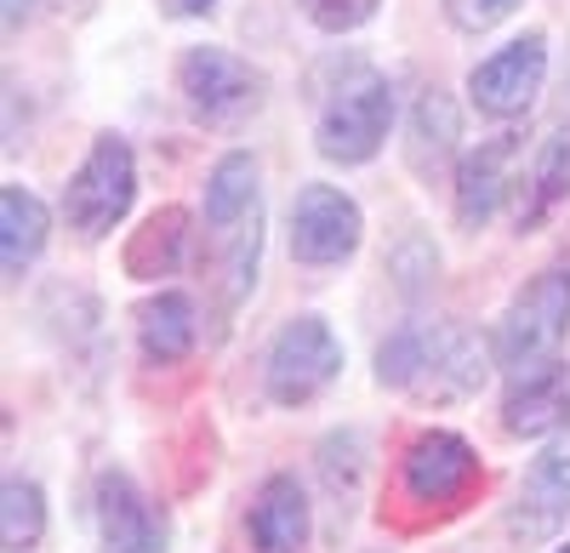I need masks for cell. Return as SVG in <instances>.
<instances>
[{"label": "cell", "mask_w": 570, "mask_h": 553, "mask_svg": "<svg viewBox=\"0 0 570 553\" xmlns=\"http://www.w3.org/2000/svg\"><path fill=\"white\" fill-rule=\"evenodd\" d=\"M491 365L497 348L485 337H473L456 319H422V326H400L376 348V383L422 405H456L485 388Z\"/></svg>", "instance_id": "1"}, {"label": "cell", "mask_w": 570, "mask_h": 553, "mask_svg": "<svg viewBox=\"0 0 570 553\" xmlns=\"http://www.w3.org/2000/svg\"><path fill=\"white\" fill-rule=\"evenodd\" d=\"M564 337H570V268H542L537 280L508 303L491 348H497V365L519 383L531 372H548L564 348Z\"/></svg>", "instance_id": "2"}, {"label": "cell", "mask_w": 570, "mask_h": 553, "mask_svg": "<svg viewBox=\"0 0 570 553\" xmlns=\"http://www.w3.org/2000/svg\"><path fill=\"white\" fill-rule=\"evenodd\" d=\"M389 126H394V91L383 75L354 69L337 91L325 98L320 120H314V144L325 160L337 166H365L376 149L389 144Z\"/></svg>", "instance_id": "3"}, {"label": "cell", "mask_w": 570, "mask_h": 553, "mask_svg": "<svg viewBox=\"0 0 570 553\" xmlns=\"http://www.w3.org/2000/svg\"><path fill=\"white\" fill-rule=\"evenodd\" d=\"M137 200V160L126 149V137L104 131L91 155L80 160V171L69 177V195H63V217L69 228H80L86 240H104L115 235V223L131 211Z\"/></svg>", "instance_id": "4"}, {"label": "cell", "mask_w": 570, "mask_h": 553, "mask_svg": "<svg viewBox=\"0 0 570 553\" xmlns=\"http://www.w3.org/2000/svg\"><path fill=\"white\" fill-rule=\"evenodd\" d=\"M337 377H343V343L325 319L297 314L292 326H279V337L268 343V365H263L274 405H308Z\"/></svg>", "instance_id": "5"}, {"label": "cell", "mask_w": 570, "mask_h": 553, "mask_svg": "<svg viewBox=\"0 0 570 553\" xmlns=\"http://www.w3.org/2000/svg\"><path fill=\"white\" fill-rule=\"evenodd\" d=\"M177 91L200 120L228 126V120H246L263 103V75L246 58L223 52V46H195V52H183V63H177Z\"/></svg>", "instance_id": "6"}, {"label": "cell", "mask_w": 570, "mask_h": 553, "mask_svg": "<svg viewBox=\"0 0 570 553\" xmlns=\"http://www.w3.org/2000/svg\"><path fill=\"white\" fill-rule=\"evenodd\" d=\"M548 80V34H519L508 40L502 52H491L485 63H473L468 91H473V109L491 115V120H519L537 91Z\"/></svg>", "instance_id": "7"}, {"label": "cell", "mask_w": 570, "mask_h": 553, "mask_svg": "<svg viewBox=\"0 0 570 553\" xmlns=\"http://www.w3.org/2000/svg\"><path fill=\"white\" fill-rule=\"evenodd\" d=\"M360 206L331 189V182H308L292 200V257L308 268H337L360 251Z\"/></svg>", "instance_id": "8"}, {"label": "cell", "mask_w": 570, "mask_h": 553, "mask_svg": "<svg viewBox=\"0 0 570 553\" xmlns=\"http://www.w3.org/2000/svg\"><path fill=\"white\" fill-rule=\"evenodd\" d=\"M480 480V456L451 428H428L405 445V496L422 508H451Z\"/></svg>", "instance_id": "9"}, {"label": "cell", "mask_w": 570, "mask_h": 553, "mask_svg": "<svg viewBox=\"0 0 570 553\" xmlns=\"http://www.w3.org/2000/svg\"><path fill=\"white\" fill-rule=\"evenodd\" d=\"M570 520V428L537 456L519 480V496L508 508V531L519 542H548Z\"/></svg>", "instance_id": "10"}, {"label": "cell", "mask_w": 570, "mask_h": 553, "mask_svg": "<svg viewBox=\"0 0 570 553\" xmlns=\"http://www.w3.org/2000/svg\"><path fill=\"white\" fill-rule=\"evenodd\" d=\"M98 547L104 553H166V520L137 491V480L120 468L98 480Z\"/></svg>", "instance_id": "11"}, {"label": "cell", "mask_w": 570, "mask_h": 553, "mask_svg": "<svg viewBox=\"0 0 570 553\" xmlns=\"http://www.w3.org/2000/svg\"><path fill=\"white\" fill-rule=\"evenodd\" d=\"M502 428L513 440H542V434L570 428V365L564 359H553L548 372H531V377H519L508 388Z\"/></svg>", "instance_id": "12"}, {"label": "cell", "mask_w": 570, "mask_h": 553, "mask_svg": "<svg viewBox=\"0 0 570 553\" xmlns=\"http://www.w3.org/2000/svg\"><path fill=\"white\" fill-rule=\"evenodd\" d=\"M513 155H519L513 137H491V144H480L473 155H462V166H456V223L462 228H485L497 217L508 182H513L508 177Z\"/></svg>", "instance_id": "13"}, {"label": "cell", "mask_w": 570, "mask_h": 553, "mask_svg": "<svg viewBox=\"0 0 570 553\" xmlns=\"http://www.w3.org/2000/svg\"><path fill=\"white\" fill-rule=\"evenodd\" d=\"M252 547L257 553H303L308 547V496L292 474H268L252 502Z\"/></svg>", "instance_id": "14"}, {"label": "cell", "mask_w": 570, "mask_h": 553, "mask_svg": "<svg viewBox=\"0 0 570 553\" xmlns=\"http://www.w3.org/2000/svg\"><path fill=\"white\" fill-rule=\"evenodd\" d=\"M195 337H200V319H195V303L183 292H160L137 308V343L155 365H177L195 348Z\"/></svg>", "instance_id": "15"}, {"label": "cell", "mask_w": 570, "mask_h": 553, "mask_svg": "<svg viewBox=\"0 0 570 553\" xmlns=\"http://www.w3.org/2000/svg\"><path fill=\"white\" fill-rule=\"evenodd\" d=\"M46 228H52L46 206H40L29 189L7 182V189H0V263H7L12 280H18V274H23V268L40 257V246H46Z\"/></svg>", "instance_id": "16"}, {"label": "cell", "mask_w": 570, "mask_h": 553, "mask_svg": "<svg viewBox=\"0 0 570 553\" xmlns=\"http://www.w3.org/2000/svg\"><path fill=\"white\" fill-rule=\"evenodd\" d=\"M257 160L252 155H223L206 177V223L212 228H228V223H240L246 211H257Z\"/></svg>", "instance_id": "17"}, {"label": "cell", "mask_w": 570, "mask_h": 553, "mask_svg": "<svg viewBox=\"0 0 570 553\" xmlns=\"http://www.w3.org/2000/svg\"><path fill=\"white\" fill-rule=\"evenodd\" d=\"M525 182H531V189H525V206H519V228H537L570 195V126H559L542 144V155H537Z\"/></svg>", "instance_id": "18"}, {"label": "cell", "mask_w": 570, "mask_h": 553, "mask_svg": "<svg viewBox=\"0 0 570 553\" xmlns=\"http://www.w3.org/2000/svg\"><path fill=\"white\" fill-rule=\"evenodd\" d=\"M456 149V109L445 91H428V98L416 103V120H411V166L422 177H434Z\"/></svg>", "instance_id": "19"}, {"label": "cell", "mask_w": 570, "mask_h": 553, "mask_svg": "<svg viewBox=\"0 0 570 553\" xmlns=\"http://www.w3.org/2000/svg\"><path fill=\"white\" fill-rule=\"evenodd\" d=\"M46 536V496L35 480H7L0 491V542L7 553H35Z\"/></svg>", "instance_id": "20"}, {"label": "cell", "mask_w": 570, "mask_h": 553, "mask_svg": "<svg viewBox=\"0 0 570 553\" xmlns=\"http://www.w3.org/2000/svg\"><path fill=\"white\" fill-rule=\"evenodd\" d=\"M525 0H445V18L462 29V34H485L497 23H508Z\"/></svg>", "instance_id": "21"}, {"label": "cell", "mask_w": 570, "mask_h": 553, "mask_svg": "<svg viewBox=\"0 0 570 553\" xmlns=\"http://www.w3.org/2000/svg\"><path fill=\"white\" fill-rule=\"evenodd\" d=\"M371 12H376V0H308V18H314L325 34H348V29H360Z\"/></svg>", "instance_id": "22"}, {"label": "cell", "mask_w": 570, "mask_h": 553, "mask_svg": "<svg viewBox=\"0 0 570 553\" xmlns=\"http://www.w3.org/2000/svg\"><path fill=\"white\" fill-rule=\"evenodd\" d=\"M166 7H171L177 18H206V12L217 7V0H166Z\"/></svg>", "instance_id": "23"}, {"label": "cell", "mask_w": 570, "mask_h": 553, "mask_svg": "<svg viewBox=\"0 0 570 553\" xmlns=\"http://www.w3.org/2000/svg\"><path fill=\"white\" fill-rule=\"evenodd\" d=\"M29 18V0H7V29H18Z\"/></svg>", "instance_id": "24"}, {"label": "cell", "mask_w": 570, "mask_h": 553, "mask_svg": "<svg viewBox=\"0 0 570 553\" xmlns=\"http://www.w3.org/2000/svg\"><path fill=\"white\" fill-rule=\"evenodd\" d=\"M559 553H570V547H559Z\"/></svg>", "instance_id": "25"}]
</instances>
